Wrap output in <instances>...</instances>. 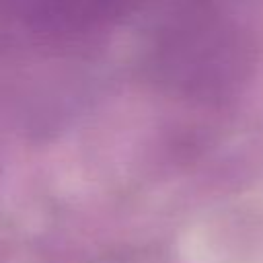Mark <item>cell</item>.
Instances as JSON below:
<instances>
[{
    "mask_svg": "<svg viewBox=\"0 0 263 263\" xmlns=\"http://www.w3.org/2000/svg\"><path fill=\"white\" fill-rule=\"evenodd\" d=\"M16 10L39 27L84 29L123 14L136 0H10Z\"/></svg>",
    "mask_w": 263,
    "mask_h": 263,
    "instance_id": "1",
    "label": "cell"
}]
</instances>
